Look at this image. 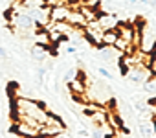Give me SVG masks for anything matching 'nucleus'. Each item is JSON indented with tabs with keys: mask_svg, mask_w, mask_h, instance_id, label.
Instances as JSON below:
<instances>
[{
	"mask_svg": "<svg viewBox=\"0 0 156 138\" xmlns=\"http://www.w3.org/2000/svg\"><path fill=\"white\" fill-rule=\"evenodd\" d=\"M50 11H51V8L50 6H42V8H37V9H31V17H33V20H35V26L37 28H46L51 20H50Z\"/></svg>",
	"mask_w": 156,
	"mask_h": 138,
	"instance_id": "nucleus-1",
	"label": "nucleus"
},
{
	"mask_svg": "<svg viewBox=\"0 0 156 138\" xmlns=\"http://www.w3.org/2000/svg\"><path fill=\"white\" fill-rule=\"evenodd\" d=\"M11 19H13V22L17 24V28H19V30L28 31V30L37 28V26H35V20H33V17H31L30 13H13V15H11Z\"/></svg>",
	"mask_w": 156,
	"mask_h": 138,
	"instance_id": "nucleus-2",
	"label": "nucleus"
},
{
	"mask_svg": "<svg viewBox=\"0 0 156 138\" xmlns=\"http://www.w3.org/2000/svg\"><path fill=\"white\" fill-rule=\"evenodd\" d=\"M96 24H98L103 31H105V30H116V28L119 26L118 17H116V15H112V13H101V15H98Z\"/></svg>",
	"mask_w": 156,
	"mask_h": 138,
	"instance_id": "nucleus-3",
	"label": "nucleus"
},
{
	"mask_svg": "<svg viewBox=\"0 0 156 138\" xmlns=\"http://www.w3.org/2000/svg\"><path fill=\"white\" fill-rule=\"evenodd\" d=\"M70 8L64 6V4H59V6H51V11H50V20L51 22H66L68 15H70Z\"/></svg>",
	"mask_w": 156,
	"mask_h": 138,
	"instance_id": "nucleus-4",
	"label": "nucleus"
},
{
	"mask_svg": "<svg viewBox=\"0 0 156 138\" xmlns=\"http://www.w3.org/2000/svg\"><path fill=\"white\" fill-rule=\"evenodd\" d=\"M66 22H68V24H72L73 28H83V26H87V24H88V22H87V19L81 15V11H70V15H68Z\"/></svg>",
	"mask_w": 156,
	"mask_h": 138,
	"instance_id": "nucleus-5",
	"label": "nucleus"
},
{
	"mask_svg": "<svg viewBox=\"0 0 156 138\" xmlns=\"http://www.w3.org/2000/svg\"><path fill=\"white\" fill-rule=\"evenodd\" d=\"M145 74H147L145 68L143 66H138V68H130L127 76H130V81L132 83H145Z\"/></svg>",
	"mask_w": 156,
	"mask_h": 138,
	"instance_id": "nucleus-6",
	"label": "nucleus"
},
{
	"mask_svg": "<svg viewBox=\"0 0 156 138\" xmlns=\"http://www.w3.org/2000/svg\"><path fill=\"white\" fill-rule=\"evenodd\" d=\"M31 55H33V59L35 61H46L48 59V52H46V44H35L33 48H31Z\"/></svg>",
	"mask_w": 156,
	"mask_h": 138,
	"instance_id": "nucleus-7",
	"label": "nucleus"
},
{
	"mask_svg": "<svg viewBox=\"0 0 156 138\" xmlns=\"http://www.w3.org/2000/svg\"><path fill=\"white\" fill-rule=\"evenodd\" d=\"M118 31L116 30H105L103 31V39H101V42L105 44V46H114V42L118 41Z\"/></svg>",
	"mask_w": 156,
	"mask_h": 138,
	"instance_id": "nucleus-8",
	"label": "nucleus"
},
{
	"mask_svg": "<svg viewBox=\"0 0 156 138\" xmlns=\"http://www.w3.org/2000/svg\"><path fill=\"white\" fill-rule=\"evenodd\" d=\"M68 89L72 90V94H83V92H87V85L81 79H77V78L68 83Z\"/></svg>",
	"mask_w": 156,
	"mask_h": 138,
	"instance_id": "nucleus-9",
	"label": "nucleus"
},
{
	"mask_svg": "<svg viewBox=\"0 0 156 138\" xmlns=\"http://www.w3.org/2000/svg\"><path fill=\"white\" fill-rule=\"evenodd\" d=\"M42 6H48L46 0H24V8H28L30 11L37 9V8H42Z\"/></svg>",
	"mask_w": 156,
	"mask_h": 138,
	"instance_id": "nucleus-10",
	"label": "nucleus"
},
{
	"mask_svg": "<svg viewBox=\"0 0 156 138\" xmlns=\"http://www.w3.org/2000/svg\"><path fill=\"white\" fill-rule=\"evenodd\" d=\"M140 133H141V136H145V138H152L154 129H152L151 123H141V125H140Z\"/></svg>",
	"mask_w": 156,
	"mask_h": 138,
	"instance_id": "nucleus-11",
	"label": "nucleus"
},
{
	"mask_svg": "<svg viewBox=\"0 0 156 138\" xmlns=\"http://www.w3.org/2000/svg\"><path fill=\"white\" fill-rule=\"evenodd\" d=\"M75 74H77L75 68H70V70L66 72V76H64V81H66V83H70L72 79H75Z\"/></svg>",
	"mask_w": 156,
	"mask_h": 138,
	"instance_id": "nucleus-12",
	"label": "nucleus"
},
{
	"mask_svg": "<svg viewBox=\"0 0 156 138\" xmlns=\"http://www.w3.org/2000/svg\"><path fill=\"white\" fill-rule=\"evenodd\" d=\"M44 74H46V68H37V81L39 83L44 81Z\"/></svg>",
	"mask_w": 156,
	"mask_h": 138,
	"instance_id": "nucleus-13",
	"label": "nucleus"
},
{
	"mask_svg": "<svg viewBox=\"0 0 156 138\" xmlns=\"http://www.w3.org/2000/svg\"><path fill=\"white\" fill-rule=\"evenodd\" d=\"M99 74H101L103 78H107V79H112V74L107 70V68H99Z\"/></svg>",
	"mask_w": 156,
	"mask_h": 138,
	"instance_id": "nucleus-14",
	"label": "nucleus"
},
{
	"mask_svg": "<svg viewBox=\"0 0 156 138\" xmlns=\"http://www.w3.org/2000/svg\"><path fill=\"white\" fill-rule=\"evenodd\" d=\"M6 59H8V52L0 46V61H6Z\"/></svg>",
	"mask_w": 156,
	"mask_h": 138,
	"instance_id": "nucleus-15",
	"label": "nucleus"
},
{
	"mask_svg": "<svg viewBox=\"0 0 156 138\" xmlns=\"http://www.w3.org/2000/svg\"><path fill=\"white\" fill-rule=\"evenodd\" d=\"M92 136H94V138H103V133H101V129H96V131L92 133Z\"/></svg>",
	"mask_w": 156,
	"mask_h": 138,
	"instance_id": "nucleus-16",
	"label": "nucleus"
},
{
	"mask_svg": "<svg viewBox=\"0 0 156 138\" xmlns=\"http://www.w3.org/2000/svg\"><path fill=\"white\" fill-rule=\"evenodd\" d=\"M75 52H77V48H75V46H68V48H66V53H70V55H72V53H75Z\"/></svg>",
	"mask_w": 156,
	"mask_h": 138,
	"instance_id": "nucleus-17",
	"label": "nucleus"
},
{
	"mask_svg": "<svg viewBox=\"0 0 156 138\" xmlns=\"http://www.w3.org/2000/svg\"><path fill=\"white\" fill-rule=\"evenodd\" d=\"M79 136H88V133H87V131L83 129V131H79Z\"/></svg>",
	"mask_w": 156,
	"mask_h": 138,
	"instance_id": "nucleus-18",
	"label": "nucleus"
},
{
	"mask_svg": "<svg viewBox=\"0 0 156 138\" xmlns=\"http://www.w3.org/2000/svg\"><path fill=\"white\" fill-rule=\"evenodd\" d=\"M149 4H151L152 8H156V0H149Z\"/></svg>",
	"mask_w": 156,
	"mask_h": 138,
	"instance_id": "nucleus-19",
	"label": "nucleus"
},
{
	"mask_svg": "<svg viewBox=\"0 0 156 138\" xmlns=\"http://www.w3.org/2000/svg\"><path fill=\"white\" fill-rule=\"evenodd\" d=\"M127 2H130V4H136V2H138V0H127Z\"/></svg>",
	"mask_w": 156,
	"mask_h": 138,
	"instance_id": "nucleus-20",
	"label": "nucleus"
},
{
	"mask_svg": "<svg viewBox=\"0 0 156 138\" xmlns=\"http://www.w3.org/2000/svg\"><path fill=\"white\" fill-rule=\"evenodd\" d=\"M140 2H143V4H149V0H140Z\"/></svg>",
	"mask_w": 156,
	"mask_h": 138,
	"instance_id": "nucleus-21",
	"label": "nucleus"
},
{
	"mask_svg": "<svg viewBox=\"0 0 156 138\" xmlns=\"http://www.w3.org/2000/svg\"><path fill=\"white\" fill-rule=\"evenodd\" d=\"M55 138H57V136H55ZM59 138H64V136H61V134H59Z\"/></svg>",
	"mask_w": 156,
	"mask_h": 138,
	"instance_id": "nucleus-22",
	"label": "nucleus"
}]
</instances>
